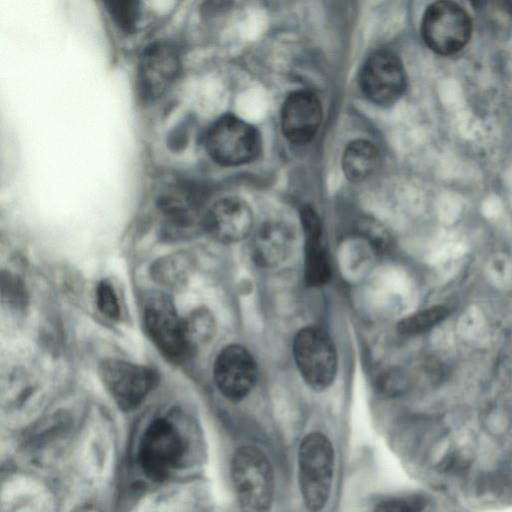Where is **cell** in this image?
I'll list each match as a JSON object with an SVG mask.
<instances>
[{
    "label": "cell",
    "instance_id": "5b68a950",
    "mask_svg": "<svg viewBox=\"0 0 512 512\" xmlns=\"http://www.w3.org/2000/svg\"><path fill=\"white\" fill-rule=\"evenodd\" d=\"M472 32L468 13L457 3L438 1L425 11L421 35L430 50L439 55H451L463 49Z\"/></svg>",
    "mask_w": 512,
    "mask_h": 512
},
{
    "label": "cell",
    "instance_id": "603a6c76",
    "mask_svg": "<svg viewBox=\"0 0 512 512\" xmlns=\"http://www.w3.org/2000/svg\"><path fill=\"white\" fill-rule=\"evenodd\" d=\"M422 502L417 499L394 498L379 503L373 512H422Z\"/></svg>",
    "mask_w": 512,
    "mask_h": 512
},
{
    "label": "cell",
    "instance_id": "5bb4252c",
    "mask_svg": "<svg viewBox=\"0 0 512 512\" xmlns=\"http://www.w3.org/2000/svg\"><path fill=\"white\" fill-rule=\"evenodd\" d=\"M322 121V108L317 97L305 90L290 94L281 111V127L285 137L294 144L310 142Z\"/></svg>",
    "mask_w": 512,
    "mask_h": 512
},
{
    "label": "cell",
    "instance_id": "44dd1931",
    "mask_svg": "<svg viewBox=\"0 0 512 512\" xmlns=\"http://www.w3.org/2000/svg\"><path fill=\"white\" fill-rule=\"evenodd\" d=\"M107 10L116 25L122 30L132 31L139 19V3L131 0H113L106 2Z\"/></svg>",
    "mask_w": 512,
    "mask_h": 512
},
{
    "label": "cell",
    "instance_id": "7402d4cb",
    "mask_svg": "<svg viewBox=\"0 0 512 512\" xmlns=\"http://www.w3.org/2000/svg\"><path fill=\"white\" fill-rule=\"evenodd\" d=\"M96 302L99 311L110 320L120 316V306L113 287L106 281H101L96 289Z\"/></svg>",
    "mask_w": 512,
    "mask_h": 512
},
{
    "label": "cell",
    "instance_id": "6da1fadb",
    "mask_svg": "<svg viewBox=\"0 0 512 512\" xmlns=\"http://www.w3.org/2000/svg\"><path fill=\"white\" fill-rule=\"evenodd\" d=\"M334 465L333 445L324 434L312 432L302 439L298 449V483L307 511L320 512L328 503Z\"/></svg>",
    "mask_w": 512,
    "mask_h": 512
},
{
    "label": "cell",
    "instance_id": "e0dca14e",
    "mask_svg": "<svg viewBox=\"0 0 512 512\" xmlns=\"http://www.w3.org/2000/svg\"><path fill=\"white\" fill-rule=\"evenodd\" d=\"M380 154L376 146L367 140H355L347 145L342 168L346 177L360 182L370 177L379 167Z\"/></svg>",
    "mask_w": 512,
    "mask_h": 512
},
{
    "label": "cell",
    "instance_id": "8992f818",
    "mask_svg": "<svg viewBox=\"0 0 512 512\" xmlns=\"http://www.w3.org/2000/svg\"><path fill=\"white\" fill-rule=\"evenodd\" d=\"M206 149L210 157L224 166H237L250 162L259 153L258 131L234 115L216 120L206 134Z\"/></svg>",
    "mask_w": 512,
    "mask_h": 512
},
{
    "label": "cell",
    "instance_id": "52a82bcc",
    "mask_svg": "<svg viewBox=\"0 0 512 512\" xmlns=\"http://www.w3.org/2000/svg\"><path fill=\"white\" fill-rule=\"evenodd\" d=\"M99 373L106 389L123 410L137 407L157 379L151 369L119 359L104 360Z\"/></svg>",
    "mask_w": 512,
    "mask_h": 512
},
{
    "label": "cell",
    "instance_id": "d4e9b609",
    "mask_svg": "<svg viewBox=\"0 0 512 512\" xmlns=\"http://www.w3.org/2000/svg\"><path fill=\"white\" fill-rule=\"evenodd\" d=\"M77 512H102V511L94 505H85V506L79 508V510Z\"/></svg>",
    "mask_w": 512,
    "mask_h": 512
},
{
    "label": "cell",
    "instance_id": "2e32d148",
    "mask_svg": "<svg viewBox=\"0 0 512 512\" xmlns=\"http://www.w3.org/2000/svg\"><path fill=\"white\" fill-rule=\"evenodd\" d=\"M252 244L254 261L262 267H274L291 255L294 233L285 223L269 221L257 230Z\"/></svg>",
    "mask_w": 512,
    "mask_h": 512
},
{
    "label": "cell",
    "instance_id": "9c48e42d",
    "mask_svg": "<svg viewBox=\"0 0 512 512\" xmlns=\"http://www.w3.org/2000/svg\"><path fill=\"white\" fill-rule=\"evenodd\" d=\"M213 377L221 394L231 401L244 399L253 389L258 377L257 364L243 346L231 344L217 355Z\"/></svg>",
    "mask_w": 512,
    "mask_h": 512
},
{
    "label": "cell",
    "instance_id": "ba28073f",
    "mask_svg": "<svg viewBox=\"0 0 512 512\" xmlns=\"http://www.w3.org/2000/svg\"><path fill=\"white\" fill-rule=\"evenodd\" d=\"M363 94L372 103L390 105L396 102L406 87V76L400 59L390 51L371 55L360 73Z\"/></svg>",
    "mask_w": 512,
    "mask_h": 512
},
{
    "label": "cell",
    "instance_id": "8fae6325",
    "mask_svg": "<svg viewBox=\"0 0 512 512\" xmlns=\"http://www.w3.org/2000/svg\"><path fill=\"white\" fill-rule=\"evenodd\" d=\"M144 325L156 347L170 359H178L188 351L182 319L166 296L157 295L146 302Z\"/></svg>",
    "mask_w": 512,
    "mask_h": 512
},
{
    "label": "cell",
    "instance_id": "9a60e30c",
    "mask_svg": "<svg viewBox=\"0 0 512 512\" xmlns=\"http://www.w3.org/2000/svg\"><path fill=\"white\" fill-rule=\"evenodd\" d=\"M305 236L304 278L308 286L319 287L331 278V264L322 242V223L317 213L309 206L300 212Z\"/></svg>",
    "mask_w": 512,
    "mask_h": 512
},
{
    "label": "cell",
    "instance_id": "30bf717a",
    "mask_svg": "<svg viewBox=\"0 0 512 512\" xmlns=\"http://www.w3.org/2000/svg\"><path fill=\"white\" fill-rule=\"evenodd\" d=\"M178 49L166 41L150 44L143 51L138 66V87L143 98L154 100L163 95L180 71Z\"/></svg>",
    "mask_w": 512,
    "mask_h": 512
},
{
    "label": "cell",
    "instance_id": "ffe728a7",
    "mask_svg": "<svg viewBox=\"0 0 512 512\" xmlns=\"http://www.w3.org/2000/svg\"><path fill=\"white\" fill-rule=\"evenodd\" d=\"M152 273L167 286L182 285L188 277V257L182 253L167 256L155 263Z\"/></svg>",
    "mask_w": 512,
    "mask_h": 512
},
{
    "label": "cell",
    "instance_id": "ac0fdd59",
    "mask_svg": "<svg viewBox=\"0 0 512 512\" xmlns=\"http://www.w3.org/2000/svg\"><path fill=\"white\" fill-rule=\"evenodd\" d=\"M182 323L188 351L207 343L215 333L213 315L205 308L194 310L185 319H182Z\"/></svg>",
    "mask_w": 512,
    "mask_h": 512
},
{
    "label": "cell",
    "instance_id": "7a4b0ae2",
    "mask_svg": "<svg viewBox=\"0 0 512 512\" xmlns=\"http://www.w3.org/2000/svg\"><path fill=\"white\" fill-rule=\"evenodd\" d=\"M231 478L241 512H270L275 490L274 472L266 454L242 446L233 455Z\"/></svg>",
    "mask_w": 512,
    "mask_h": 512
},
{
    "label": "cell",
    "instance_id": "cb8c5ba5",
    "mask_svg": "<svg viewBox=\"0 0 512 512\" xmlns=\"http://www.w3.org/2000/svg\"><path fill=\"white\" fill-rule=\"evenodd\" d=\"M2 296L10 303L16 305L22 304L24 300V293L19 283L9 275L2 277Z\"/></svg>",
    "mask_w": 512,
    "mask_h": 512
},
{
    "label": "cell",
    "instance_id": "3957f363",
    "mask_svg": "<svg viewBox=\"0 0 512 512\" xmlns=\"http://www.w3.org/2000/svg\"><path fill=\"white\" fill-rule=\"evenodd\" d=\"M292 350L299 373L309 387L321 391L333 383L338 356L331 337L323 329L307 326L299 330Z\"/></svg>",
    "mask_w": 512,
    "mask_h": 512
},
{
    "label": "cell",
    "instance_id": "d6986e66",
    "mask_svg": "<svg viewBox=\"0 0 512 512\" xmlns=\"http://www.w3.org/2000/svg\"><path fill=\"white\" fill-rule=\"evenodd\" d=\"M449 314L448 306L434 305L404 317L399 321L397 329L404 335L422 334L440 324Z\"/></svg>",
    "mask_w": 512,
    "mask_h": 512
},
{
    "label": "cell",
    "instance_id": "4fadbf2b",
    "mask_svg": "<svg viewBox=\"0 0 512 512\" xmlns=\"http://www.w3.org/2000/svg\"><path fill=\"white\" fill-rule=\"evenodd\" d=\"M202 194L196 187L179 184L170 187L158 200V207L164 218V229L171 236L188 233L197 223H202L200 215Z\"/></svg>",
    "mask_w": 512,
    "mask_h": 512
},
{
    "label": "cell",
    "instance_id": "277c9868",
    "mask_svg": "<svg viewBox=\"0 0 512 512\" xmlns=\"http://www.w3.org/2000/svg\"><path fill=\"white\" fill-rule=\"evenodd\" d=\"M185 449L183 437L175 425L164 418L155 419L140 439L139 465L147 477L161 481L182 462Z\"/></svg>",
    "mask_w": 512,
    "mask_h": 512
},
{
    "label": "cell",
    "instance_id": "7c38bea8",
    "mask_svg": "<svg viewBox=\"0 0 512 512\" xmlns=\"http://www.w3.org/2000/svg\"><path fill=\"white\" fill-rule=\"evenodd\" d=\"M253 214L242 199L229 197L215 202L204 214L203 227L221 243H235L251 232Z\"/></svg>",
    "mask_w": 512,
    "mask_h": 512
}]
</instances>
